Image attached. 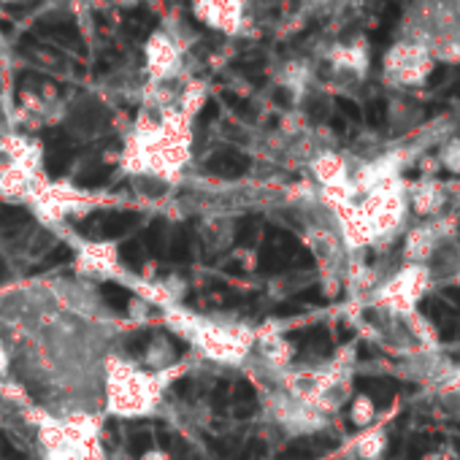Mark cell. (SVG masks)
<instances>
[{
  "instance_id": "1",
  "label": "cell",
  "mask_w": 460,
  "mask_h": 460,
  "mask_svg": "<svg viewBox=\"0 0 460 460\" xmlns=\"http://www.w3.org/2000/svg\"><path fill=\"white\" fill-rule=\"evenodd\" d=\"M425 290H428V271H425V266L412 263L387 282V287L379 293V298L384 303H390L393 309H398V312L409 314L415 312V306H417V301L422 298Z\"/></svg>"
},
{
  "instance_id": "2",
  "label": "cell",
  "mask_w": 460,
  "mask_h": 460,
  "mask_svg": "<svg viewBox=\"0 0 460 460\" xmlns=\"http://www.w3.org/2000/svg\"><path fill=\"white\" fill-rule=\"evenodd\" d=\"M147 63L149 71L160 79H168L173 68L179 65V43L173 41L171 33H152L147 41Z\"/></svg>"
},
{
  "instance_id": "3",
  "label": "cell",
  "mask_w": 460,
  "mask_h": 460,
  "mask_svg": "<svg viewBox=\"0 0 460 460\" xmlns=\"http://www.w3.org/2000/svg\"><path fill=\"white\" fill-rule=\"evenodd\" d=\"M436 244H439V228L436 225H422V228H415L409 236H406V257L415 263V266H422L433 250H436Z\"/></svg>"
},
{
  "instance_id": "4",
  "label": "cell",
  "mask_w": 460,
  "mask_h": 460,
  "mask_svg": "<svg viewBox=\"0 0 460 460\" xmlns=\"http://www.w3.org/2000/svg\"><path fill=\"white\" fill-rule=\"evenodd\" d=\"M211 173H217V176H222V179H238V176H244L247 171H250V157L247 154H241V152H217V154H211L209 163H206Z\"/></svg>"
},
{
  "instance_id": "5",
  "label": "cell",
  "mask_w": 460,
  "mask_h": 460,
  "mask_svg": "<svg viewBox=\"0 0 460 460\" xmlns=\"http://www.w3.org/2000/svg\"><path fill=\"white\" fill-rule=\"evenodd\" d=\"M412 203H415V211H417L419 217H431L444 203V187H441L439 182H433V179L419 182L417 187H415V192H412Z\"/></svg>"
},
{
  "instance_id": "6",
  "label": "cell",
  "mask_w": 460,
  "mask_h": 460,
  "mask_svg": "<svg viewBox=\"0 0 460 460\" xmlns=\"http://www.w3.org/2000/svg\"><path fill=\"white\" fill-rule=\"evenodd\" d=\"M98 225H101L103 238H117V236H125L127 230L138 225V214L136 211H108V214H101Z\"/></svg>"
},
{
  "instance_id": "7",
  "label": "cell",
  "mask_w": 460,
  "mask_h": 460,
  "mask_svg": "<svg viewBox=\"0 0 460 460\" xmlns=\"http://www.w3.org/2000/svg\"><path fill=\"white\" fill-rule=\"evenodd\" d=\"M30 225V214L22 206H0V233L17 236Z\"/></svg>"
},
{
  "instance_id": "8",
  "label": "cell",
  "mask_w": 460,
  "mask_h": 460,
  "mask_svg": "<svg viewBox=\"0 0 460 460\" xmlns=\"http://www.w3.org/2000/svg\"><path fill=\"white\" fill-rule=\"evenodd\" d=\"M406 319H409V328H412V333L417 336L419 341L425 344V347H439V336H436V331H433V325L422 317V314H417V309L415 312L406 314Z\"/></svg>"
},
{
  "instance_id": "9",
  "label": "cell",
  "mask_w": 460,
  "mask_h": 460,
  "mask_svg": "<svg viewBox=\"0 0 460 460\" xmlns=\"http://www.w3.org/2000/svg\"><path fill=\"white\" fill-rule=\"evenodd\" d=\"M387 450V436L382 431H374L368 436H363L360 444H357V455L363 460H377L382 458V452Z\"/></svg>"
},
{
  "instance_id": "10",
  "label": "cell",
  "mask_w": 460,
  "mask_h": 460,
  "mask_svg": "<svg viewBox=\"0 0 460 460\" xmlns=\"http://www.w3.org/2000/svg\"><path fill=\"white\" fill-rule=\"evenodd\" d=\"M141 247L149 250L152 254H160L163 252V247H166V222L163 220H154L149 225L147 233H144V244Z\"/></svg>"
},
{
  "instance_id": "11",
  "label": "cell",
  "mask_w": 460,
  "mask_h": 460,
  "mask_svg": "<svg viewBox=\"0 0 460 460\" xmlns=\"http://www.w3.org/2000/svg\"><path fill=\"white\" fill-rule=\"evenodd\" d=\"M189 252H192V236H189L187 228H179L171 238V257L176 263H185V260H189Z\"/></svg>"
},
{
  "instance_id": "12",
  "label": "cell",
  "mask_w": 460,
  "mask_h": 460,
  "mask_svg": "<svg viewBox=\"0 0 460 460\" xmlns=\"http://www.w3.org/2000/svg\"><path fill=\"white\" fill-rule=\"evenodd\" d=\"M108 176H111V171H108V166H89L84 168L82 173L76 176V185L79 187H101V185H106L108 182Z\"/></svg>"
},
{
  "instance_id": "13",
  "label": "cell",
  "mask_w": 460,
  "mask_h": 460,
  "mask_svg": "<svg viewBox=\"0 0 460 460\" xmlns=\"http://www.w3.org/2000/svg\"><path fill=\"white\" fill-rule=\"evenodd\" d=\"M120 257H122V263H125L127 268L138 271L141 263H144V247H141V241H125L120 247Z\"/></svg>"
},
{
  "instance_id": "14",
  "label": "cell",
  "mask_w": 460,
  "mask_h": 460,
  "mask_svg": "<svg viewBox=\"0 0 460 460\" xmlns=\"http://www.w3.org/2000/svg\"><path fill=\"white\" fill-rule=\"evenodd\" d=\"M101 293H103L106 303H111L114 309H125L127 303H130V290H125L122 285H114V282H108L101 287Z\"/></svg>"
},
{
  "instance_id": "15",
  "label": "cell",
  "mask_w": 460,
  "mask_h": 460,
  "mask_svg": "<svg viewBox=\"0 0 460 460\" xmlns=\"http://www.w3.org/2000/svg\"><path fill=\"white\" fill-rule=\"evenodd\" d=\"M314 168H317L319 179H325V182H336V179H341V160H338V157H333V154H325V157H319Z\"/></svg>"
},
{
  "instance_id": "16",
  "label": "cell",
  "mask_w": 460,
  "mask_h": 460,
  "mask_svg": "<svg viewBox=\"0 0 460 460\" xmlns=\"http://www.w3.org/2000/svg\"><path fill=\"white\" fill-rule=\"evenodd\" d=\"M374 401L368 396H360L355 398V406H352V422L355 425H368L371 419H374Z\"/></svg>"
},
{
  "instance_id": "17",
  "label": "cell",
  "mask_w": 460,
  "mask_h": 460,
  "mask_svg": "<svg viewBox=\"0 0 460 460\" xmlns=\"http://www.w3.org/2000/svg\"><path fill=\"white\" fill-rule=\"evenodd\" d=\"M254 233H257V220L254 217H244L238 222V228H236V241L241 247H250L252 241H254Z\"/></svg>"
},
{
  "instance_id": "18",
  "label": "cell",
  "mask_w": 460,
  "mask_h": 460,
  "mask_svg": "<svg viewBox=\"0 0 460 460\" xmlns=\"http://www.w3.org/2000/svg\"><path fill=\"white\" fill-rule=\"evenodd\" d=\"M149 341H152V333L149 331H136V333L127 338V352L133 357H141L149 350Z\"/></svg>"
},
{
  "instance_id": "19",
  "label": "cell",
  "mask_w": 460,
  "mask_h": 460,
  "mask_svg": "<svg viewBox=\"0 0 460 460\" xmlns=\"http://www.w3.org/2000/svg\"><path fill=\"white\" fill-rule=\"evenodd\" d=\"M71 260H73V250L68 244H60L43 257V268H55V266H63V263H71Z\"/></svg>"
},
{
  "instance_id": "20",
  "label": "cell",
  "mask_w": 460,
  "mask_h": 460,
  "mask_svg": "<svg viewBox=\"0 0 460 460\" xmlns=\"http://www.w3.org/2000/svg\"><path fill=\"white\" fill-rule=\"evenodd\" d=\"M441 166L452 173H460V138L458 141H450L444 147V154H441Z\"/></svg>"
},
{
  "instance_id": "21",
  "label": "cell",
  "mask_w": 460,
  "mask_h": 460,
  "mask_svg": "<svg viewBox=\"0 0 460 460\" xmlns=\"http://www.w3.org/2000/svg\"><path fill=\"white\" fill-rule=\"evenodd\" d=\"M266 455V444L260 439H250L247 441V447H244V452H238V458L241 460H260Z\"/></svg>"
},
{
  "instance_id": "22",
  "label": "cell",
  "mask_w": 460,
  "mask_h": 460,
  "mask_svg": "<svg viewBox=\"0 0 460 460\" xmlns=\"http://www.w3.org/2000/svg\"><path fill=\"white\" fill-rule=\"evenodd\" d=\"M152 444H154V439H152L149 433H136V436L130 439V452H133V455H144Z\"/></svg>"
},
{
  "instance_id": "23",
  "label": "cell",
  "mask_w": 460,
  "mask_h": 460,
  "mask_svg": "<svg viewBox=\"0 0 460 460\" xmlns=\"http://www.w3.org/2000/svg\"><path fill=\"white\" fill-rule=\"evenodd\" d=\"M141 185L147 189V195H163L166 192V185L163 182H149V179H141Z\"/></svg>"
},
{
  "instance_id": "24",
  "label": "cell",
  "mask_w": 460,
  "mask_h": 460,
  "mask_svg": "<svg viewBox=\"0 0 460 460\" xmlns=\"http://www.w3.org/2000/svg\"><path fill=\"white\" fill-rule=\"evenodd\" d=\"M228 384H225V382H222V384H220V387H217V393H214V406H217V409H220V406H225V403H228Z\"/></svg>"
},
{
  "instance_id": "25",
  "label": "cell",
  "mask_w": 460,
  "mask_h": 460,
  "mask_svg": "<svg viewBox=\"0 0 460 460\" xmlns=\"http://www.w3.org/2000/svg\"><path fill=\"white\" fill-rule=\"evenodd\" d=\"M0 3H17V0H0Z\"/></svg>"
},
{
  "instance_id": "26",
  "label": "cell",
  "mask_w": 460,
  "mask_h": 460,
  "mask_svg": "<svg viewBox=\"0 0 460 460\" xmlns=\"http://www.w3.org/2000/svg\"><path fill=\"white\" fill-rule=\"evenodd\" d=\"M176 460H185V458H176Z\"/></svg>"
}]
</instances>
